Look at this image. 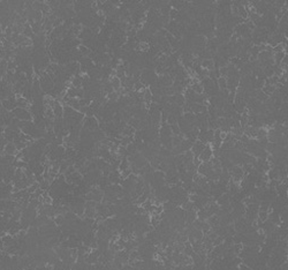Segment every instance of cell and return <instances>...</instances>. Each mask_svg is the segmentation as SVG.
I'll list each match as a JSON object with an SVG mask.
<instances>
[{"label":"cell","mask_w":288,"mask_h":270,"mask_svg":"<svg viewBox=\"0 0 288 270\" xmlns=\"http://www.w3.org/2000/svg\"><path fill=\"white\" fill-rule=\"evenodd\" d=\"M274 57H275V62H277V64H279V62H281V61L284 60L285 53H284V52H277Z\"/></svg>","instance_id":"5"},{"label":"cell","mask_w":288,"mask_h":270,"mask_svg":"<svg viewBox=\"0 0 288 270\" xmlns=\"http://www.w3.org/2000/svg\"><path fill=\"white\" fill-rule=\"evenodd\" d=\"M205 144L204 143H202L201 141H196V143H194L192 144V154H194V156L195 157H198L200 155L202 154V151L205 149Z\"/></svg>","instance_id":"2"},{"label":"cell","mask_w":288,"mask_h":270,"mask_svg":"<svg viewBox=\"0 0 288 270\" xmlns=\"http://www.w3.org/2000/svg\"><path fill=\"white\" fill-rule=\"evenodd\" d=\"M14 113L16 114V117L21 118V119H29L30 118V114L27 112L24 109H18L14 111Z\"/></svg>","instance_id":"3"},{"label":"cell","mask_w":288,"mask_h":270,"mask_svg":"<svg viewBox=\"0 0 288 270\" xmlns=\"http://www.w3.org/2000/svg\"><path fill=\"white\" fill-rule=\"evenodd\" d=\"M138 113H144V111H142V112H141V111H138ZM143 115H144V114H138L137 117H143Z\"/></svg>","instance_id":"8"},{"label":"cell","mask_w":288,"mask_h":270,"mask_svg":"<svg viewBox=\"0 0 288 270\" xmlns=\"http://www.w3.org/2000/svg\"><path fill=\"white\" fill-rule=\"evenodd\" d=\"M239 269H240V270H253V269H250L249 267H247L245 264H243V263H242V264H240V267H239Z\"/></svg>","instance_id":"7"},{"label":"cell","mask_w":288,"mask_h":270,"mask_svg":"<svg viewBox=\"0 0 288 270\" xmlns=\"http://www.w3.org/2000/svg\"><path fill=\"white\" fill-rule=\"evenodd\" d=\"M6 151H7V154H9V155H12V154H14L15 152V147H14V144H7V147H6Z\"/></svg>","instance_id":"6"},{"label":"cell","mask_w":288,"mask_h":270,"mask_svg":"<svg viewBox=\"0 0 288 270\" xmlns=\"http://www.w3.org/2000/svg\"><path fill=\"white\" fill-rule=\"evenodd\" d=\"M212 155H213V152H212L211 148L209 146H206L205 149L202 151V154L200 155V161L203 162V163H208V162H210V159H212Z\"/></svg>","instance_id":"1"},{"label":"cell","mask_w":288,"mask_h":270,"mask_svg":"<svg viewBox=\"0 0 288 270\" xmlns=\"http://www.w3.org/2000/svg\"><path fill=\"white\" fill-rule=\"evenodd\" d=\"M219 87H220V89L221 90H226L227 89V81H226V78H219Z\"/></svg>","instance_id":"4"}]
</instances>
